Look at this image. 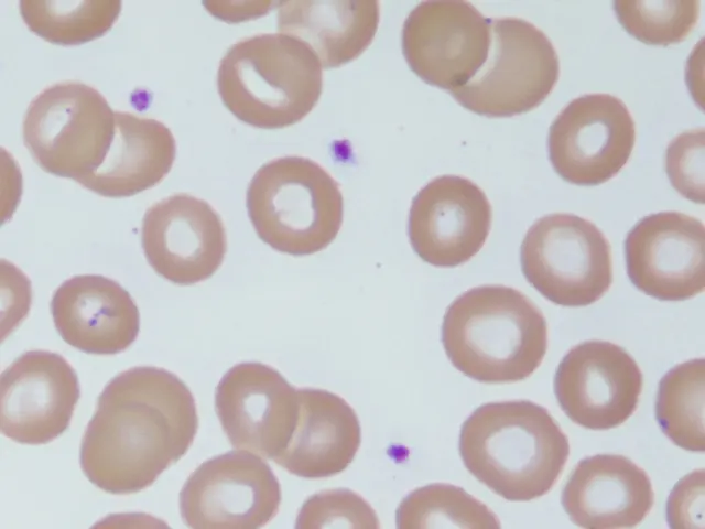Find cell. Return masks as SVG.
<instances>
[{
	"label": "cell",
	"instance_id": "d4e9b609",
	"mask_svg": "<svg viewBox=\"0 0 705 529\" xmlns=\"http://www.w3.org/2000/svg\"><path fill=\"white\" fill-rule=\"evenodd\" d=\"M397 527L500 528L498 517L484 503L451 484H430L405 496L395 514Z\"/></svg>",
	"mask_w": 705,
	"mask_h": 529
},
{
	"label": "cell",
	"instance_id": "7a4b0ae2",
	"mask_svg": "<svg viewBox=\"0 0 705 529\" xmlns=\"http://www.w3.org/2000/svg\"><path fill=\"white\" fill-rule=\"evenodd\" d=\"M458 449L469 473L510 501L549 493L570 455L568 439L556 420L530 400L478 407L462 425Z\"/></svg>",
	"mask_w": 705,
	"mask_h": 529
},
{
	"label": "cell",
	"instance_id": "4fadbf2b",
	"mask_svg": "<svg viewBox=\"0 0 705 529\" xmlns=\"http://www.w3.org/2000/svg\"><path fill=\"white\" fill-rule=\"evenodd\" d=\"M632 284L661 301L688 300L705 288V227L693 216L660 212L641 218L625 239Z\"/></svg>",
	"mask_w": 705,
	"mask_h": 529
},
{
	"label": "cell",
	"instance_id": "8fae6325",
	"mask_svg": "<svg viewBox=\"0 0 705 529\" xmlns=\"http://www.w3.org/2000/svg\"><path fill=\"white\" fill-rule=\"evenodd\" d=\"M490 47V19L466 1H423L402 28V52L423 82L445 90L467 84Z\"/></svg>",
	"mask_w": 705,
	"mask_h": 529
},
{
	"label": "cell",
	"instance_id": "9c48e42d",
	"mask_svg": "<svg viewBox=\"0 0 705 529\" xmlns=\"http://www.w3.org/2000/svg\"><path fill=\"white\" fill-rule=\"evenodd\" d=\"M281 487L267 462L230 451L202 463L180 493L184 523L194 529H256L278 514Z\"/></svg>",
	"mask_w": 705,
	"mask_h": 529
},
{
	"label": "cell",
	"instance_id": "5b68a950",
	"mask_svg": "<svg viewBox=\"0 0 705 529\" xmlns=\"http://www.w3.org/2000/svg\"><path fill=\"white\" fill-rule=\"evenodd\" d=\"M246 202L258 236L292 256L323 250L343 224L338 183L323 166L303 156L263 164L249 183Z\"/></svg>",
	"mask_w": 705,
	"mask_h": 529
},
{
	"label": "cell",
	"instance_id": "9a60e30c",
	"mask_svg": "<svg viewBox=\"0 0 705 529\" xmlns=\"http://www.w3.org/2000/svg\"><path fill=\"white\" fill-rule=\"evenodd\" d=\"M215 408L234 447L274 460L294 430L297 390L273 367L241 363L218 382Z\"/></svg>",
	"mask_w": 705,
	"mask_h": 529
},
{
	"label": "cell",
	"instance_id": "cb8c5ba5",
	"mask_svg": "<svg viewBox=\"0 0 705 529\" xmlns=\"http://www.w3.org/2000/svg\"><path fill=\"white\" fill-rule=\"evenodd\" d=\"M120 11V1H20V13L29 30L59 45L83 44L102 36L117 21Z\"/></svg>",
	"mask_w": 705,
	"mask_h": 529
},
{
	"label": "cell",
	"instance_id": "44dd1931",
	"mask_svg": "<svg viewBox=\"0 0 705 529\" xmlns=\"http://www.w3.org/2000/svg\"><path fill=\"white\" fill-rule=\"evenodd\" d=\"M175 139L161 121L115 111L110 148L100 166L77 183L106 197H127L155 186L170 172Z\"/></svg>",
	"mask_w": 705,
	"mask_h": 529
},
{
	"label": "cell",
	"instance_id": "d6986e66",
	"mask_svg": "<svg viewBox=\"0 0 705 529\" xmlns=\"http://www.w3.org/2000/svg\"><path fill=\"white\" fill-rule=\"evenodd\" d=\"M571 521L587 529L633 528L649 515L654 493L648 474L619 454L581 460L561 496Z\"/></svg>",
	"mask_w": 705,
	"mask_h": 529
},
{
	"label": "cell",
	"instance_id": "603a6c76",
	"mask_svg": "<svg viewBox=\"0 0 705 529\" xmlns=\"http://www.w3.org/2000/svg\"><path fill=\"white\" fill-rule=\"evenodd\" d=\"M705 359L671 368L660 380L655 418L662 432L686 451L704 452Z\"/></svg>",
	"mask_w": 705,
	"mask_h": 529
},
{
	"label": "cell",
	"instance_id": "e0dca14e",
	"mask_svg": "<svg viewBox=\"0 0 705 529\" xmlns=\"http://www.w3.org/2000/svg\"><path fill=\"white\" fill-rule=\"evenodd\" d=\"M491 205L473 181L442 175L414 196L408 223L411 246L425 262L453 268L484 246L491 227Z\"/></svg>",
	"mask_w": 705,
	"mask_h": 529
},
{
	"label": "cell",
	"instance_id": "ffe728a7",
	"mask_svg": "<svg viewBox=\"0 0 705 529\" xmlns=\"http://www.w3.org/2000/svg\"><path fill=\"white\" fill-rule=\"evenodd\" d=\"M297 418L285 447L273 460L289 473L323 478L343 472L361 442L355 410L341 397L322 389L297 390Z\"/></svg>",
	"mask_w": 705,
	"mask_h": 529
},
{
	"label": "cell",
	"instance_id": "52a82bcc",
	"mask_svg": "<svg viewBox=\"0 0 705 529\" xmlns=\"http://www.w3.org/2000/svg\"><path fill=\"white\" fill-rule=\"evenodd\" d=\"M560 77L550 39L519 18L490 19L488 56L464 86L451 95L464 108L486 117H512L541 105Z\"/></svg>",
	"mask_w": 705,
	"mask_h": 529
},
{
	"label": "cell",
	"instance_id": "277c9868",
	"mask_svg": "<svg viewBox=\"0 0 705 529\" xmlns=\"http://www.w3.org/2000/svg\"><path fill=\"white\" fill-rule=\"evenodd\" d=\"M219 96L239 120L262 129L301 121L322 94L323 72L303 42L261 33L235 43L219 63Z\"/></svg>",
	"mask_w": 705,
	"mask_h": 529
},
{
	"label": "cell",
	"instance_id": "7402d4cb",
	"mask_svg": "<svg viewBox=\"0 0 705 529\" xmlns=\"http://www.w3.org/2000/svg\"><path fill=\"white\" fill-rule=\"evenodd\" d=\"M379 20L378 1H286L278 10V29L307 45L325 68L358 57L373 40Z\"/></svg>",
	"mask_w": 705,
	"mask_h": 529
},
{
	"label": "cell",
	"instance_id": "7c38bea8",
	"mask_svg": "<svg viewBox=\"0 0 705 529\" xmlns=\"http://www.w3.org/2000/svg\"><path fill=\"white\" fill-rule=\"evenodd\" d=\"M642 384V373L625 348L592 339L574 346L562 358L554 376V393L576 424L609 430L636 411Z\"/></svg>",
	"mask_w": 705,
	"mask_h": 529
},
{
	"label": "cell",
	"instance_id": "ba28073f",
	"mask_svg": "<svg viewBox=\"0 0 705 529\" xmlns=\"http://www.w3.org/2000/svg\"><path fill=\"white\" fill-rule=\"evenodd\" d=\"M528 282L562 306H587L612 283L610 245L592 222L573 214H550L528 229L520 249Z\"/></svg>",
	"mask_w": 705,
	"mask_h": 529
},
{
	"label": "cell",
	"instance_id": "3957f363",
	"mask_svg": "<svg viewBox=\"0 0 705 529\" xmlns=\"http://www.w3.org/2000/svg\"><path fill=\"white\" fill-rule=\"evenodd\" d=\"M442 343L453 366L486 384L530 377L547 349V324L522 292L502 284L473 288L447 307Z\"/></svg>",
	"mask_w": 705,
	"mask_h": 529
},
{
	"label": "cell",
	"instance_id": "5bb4252c",
	"mask_svg": "<svg viewBox=\"0 0 705 529\" xmlns=\"http://www.w3.org/2000/svg\"><path fill=\"white\" fill-rule=\"evenodd\" d=\"M79 396L77 374L63 356L26 352L0 377L1 432L18 443H48L68 428Z\"/></svg>",
	"mask_w": 705,
	"mask_h": 529
},
{
	"label": "cell",
	"instance_id": "4316f807",
	"mask_svg": "<svg viewBox=\"0 0 705 529\" xmlns=\"http://www.w3.org/2000/svg\"><path fill=\"white\" fill-rule=\"evenodd\" d=\"M379 528L371 506L352 490L329 489L311 496L302 506L295 528Z\"/></svg>",
	"mask_w": 705,
	"mask_h": 529
},
{
	"label": "cell",
	"instance_id": "83f0119b",
	"mask_svg": "<svg viewBox=\"0 0 705 529\" xmlns=\"http://www.w3.org/2000/svg\"><path fill=\"white\" fill-rule=\"evenodd\" d=\"M704 128H698L675 137L665 153V170L672 186L698 204H704Z\"/></svg>",
	"mask_w": 705,
	"mask_h": 529
},
{
	"label": "cell",
	"instance_id": "8992f818",
	"mask_svg": "<svg viewBox=\"0 0 705 529\" xmlns=\"http://www.w3.org/2000/svg\"><path fill=\"white\" fill-rule=\"evenodd\" d=\"M113 129L115 111L97 89L64 82L30 102L22 131L24 145L42 170L78 182L100 166Z\"/></svg>",
	"mask_w": 705,
	"mask_h": 529
},
{
	"label": "cell",
	"instance_id": "6da1fadb",
	"mask_svg": "<svg viewBox=\"0 0 705 529\" xmlns=\"http://www.w3.org/2000/svg\"><path fill=\"white\" fill-rule=\"evenodd\" d=\"M197 428L195 399L176 375L153 366L127 369L98 397L80 467L107 493H138L185 455Z\"/></svg>",
	"mask_w": 705,
	"mask_h": 529
},
{
	"label": "cell",
	"instance_id": "2e32d148",
	"mask_svg": "<svg viewBox=\"0 0 705 529\" xmlns=\"http://www.w3.org/2000/svg\"><path fill=\"white\" fill-rule=\"evenodd\" d=\"M141 244L154 271L182 285L212 277L227 249L220 216L206 201L188 194L165 197L147 209Z\"/></svg>",
	"mask_w": 705,
	"mask_h": 529
},
{
	"label": "cell",
	"instance_id": "ac0fdd59",
	"mask_svg": "<svg viewBox=\"0 0 705 529\" xmlns=\"http://www.w3.org/2000/svg\"><path fill=\"white\" fill-rule=\"evenodd\" d=\"M61 337L88 354L113 355L137 338L140 314L130 293L117 281L98 274L64 281L51 300Z\"/></svg>",
	"mask_w": 705,
	"mask_h": 529
},
{
	"label": "cell",
	"instance_id": "484cf974",
	"mask_svg": "<svg viewBox=\"0 0 705 529\" xmlns=\"http://www.w3.org/2000/svg\"><path fill=\"white\" fill-rule=\"evenodd\" d=\"M699 1L643 0L614 1V11L622 28L649 45H670L684 41L694 30Z\"/></svg>",
	"mask_w": 705,
	"mask_h": 529
},
{
	"label": "cell",
	"instance_id": "30bf717a",
	"mask_svg": "<svg viewBox=\"0 0 705 529\" xmlns=\"http://www.w3.org/2000/svg\"><path fill=\"white\" fill-rule=\"evenodd\" d=\"M636 127L625 102L609 94L573 99L549 130V158L555 172L575 185H599L628 162Z\"/></svg>",
	"mask_w": 705,
	"mask_h": 529
}]
</instances>
